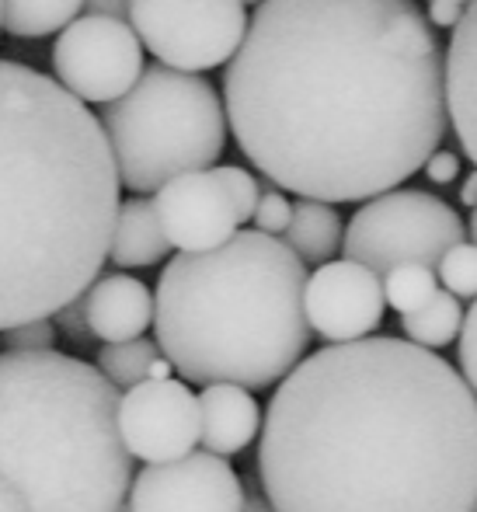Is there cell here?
Here are the masks:
<instances>
[{"label":"cell","mask_w":477,"mask_h":512,"mask_svg":"<svg viewBox=\"0 0 477 512\" xmlns=\"http://www.w3.org/2000/svg\"><path fill=\"white\" fill-rule=\"evenodd\" d=\"M223 108L276 189L370 203L443 143L446 56L415 0H265L227 63Z\"/></svg>","instance_id":"1"},{"label":"cell","mask_w":477,"mask_h":512,"mask_svg":"<svg viewBox=\"0 0 477 512\" xmlns=\"http://www.w3.org/2000/svg\"><path fill=\"white\" fill-rule=\"evenodd\" d=\"M258 478L276 512H474L477 394L415 342L328 345L269 401Z\"/></svg>","instance_id":"2"},{"label":"cell","mask_w":477,"mask_h":512,"mask_svg":"<svg viewBox=\"0 0 477 512\" xmlns=\"http://www.w3.org/2000/svg\"><path fill=\"white\" fill-rule=\"evenodd\" d=\"M101 119L56 77L0 60V335L98 283L119 223Z\"/></svg>","instance_id":"3"},{"label":"cell","mask_w":477,"mask_h":512,"mask_svg":"<svg viewBox=\"0 0 477 512\" xmlns=\"http://www.w3.org/2000/svg\"><path fill=\"white\" fill-rule=\"evenodd\" d=\"M307 265L283 237L237 230L223 248L175 255L157 279L154 342L192 384L265 391L307 352Z\"/></svg>","instance_id":"4"},{"label":"cell","mask_w":477,"mask_h":512,"mask_svg":"<svg viewBox=\"0 0 477 512\" xmlns=\"http://www.w3.org/2000/svg\"><path fill=\"white\" fill-rule=\"evenodd\" d=\"M122 394L63 352H0V478L28 512H126L133 453Z\"/></svg>","instance_id":"5"},{"label":"cell","mask_w":477,"mask_h":512,"mask_svg":"<svg viewBox=\"0 0 477 512\" xmlns=\"http://www.w3.org/2000/svg\"><path fill=\"white\" fill-rule=\"evenodd\" d=\"M122 189L147 196L195 171H213L227 143V108L199 74L147 67L133 91L101 108Z\"/></svg>","instance_id":"6"},{"label":"cell","mask_w":477,"mask_h":512,"mask_svg":"<svg viewBox=\"0 0 477 512\" xmlns=\"http://www.w3.org/2000/svg\"><path fill=\"white\" fill-rule=\"evenodd\" d=\"M464 241L467 227L446 199L422 189H394L352 213L342 255L377 276H390L397 265L439 269V262Z\"/></svg>","instance_id":"7"},{"label":"cell","mask_w":477,"mask_h":512,"mask_svg":"<svg viewBox=\"0 0 477 512\" xmlns=\"http://www.w3.org/2000/svg\"><path fill=\"white\" fill-rule=\"evenodd\" d=\"M129 25L161 67L202 74L234 60L251 21L244 0H133Z\"/></svg>","instance_id":"8"},{"label":"cell","mask_w":477,"mask_h":512,"mask_svg":"<svg viewBox=\"0 0 477 512\" xmlns=\"http://www.w3.org/2000/svg\"><path fill=\"white\" fill-rule=\"evenodd\" d=\"M53 70L60 88L84 105H115L140 84L143 42L129 21L84 14L56 35Z\"/></svg>","instance_id":"9"},{"label":"cell","mask_w":477,"mask_h":512,"mask_svg":"<svg viewBox=\"0 0 477 512\" xmlns=\"http://www.w3.org/2000/svg\"><path fill=\"white\" fill-rule=\"evenodd\" d=\"M122 443L143 464H171L199 443V398L182 380H147L122 394Z\"/></svg>","instance_id":"10"},{"label":"cell","mask_w":477,"mask_h":512,"mask_svg":"<svg viewBox=\"0 0 477 512\" xmlns=\"http://www.w3.org/2000/svg\"><path fill=\"white\" fill-rule=\"evenodd\" d=\"M237 471L216 453H189L171 464H150L136 474L129 512H244Z\"/></svg>","instance_id":"11"},{"label":"cell","mask_w":477,"mask_h":512,"mask_svg":"<svg viewBox=\"0 0 477 512\" xmlns=\"http://www.w3.org/2000/svg\"><path fill=\"white\" fill-rule=\"evenodd\" d=\"M303 307H307L310 331H317L324 342L342 345L363 342L380 328L387 297H383L377 272L349 258H338V262L321 265L307 279Z\"/></svg>","instance_id":"12"},{"label":"cell","mask_w":477,"mask_h":512,"mask_svg":"<svg viewBox=\"0 0 477 512\" xmlns=\"http://www.w3.org/2000/svg\"><path fill=\"white\" fill-rule=\"evenodd\" d=\"M154 206L164 237L182 255H202V251L223 248L241 227L234 203L223 192L216 171H195V175L175 178L157 192Z\"/></svg>","instance_id":"13"},{"label":"cell","mask_w":477,"mask_h":512,"mask_svg":"<svg viewBox=\"0 0 477 512\" xmlns=\"http://www.w3.org/2000/svg\"><path fill=\"white\" fill-rule=\"evenodd\" d=\"M84 297H88L91 331L105 345L143 338V331L154 324V297L140 279L126 276V272L101 276Z\"/></svg>","instance_id":"14"},{"label":"cell","mask_w":477,"mask_h":512,"mask_svg":"<svg viewBox=\"0 0 477 512\" xmlns=\"http://www.w3.org/2000/svg\"><path fill=\"white\" fill-rule=\"evenodd\" d=\"M446 108L460 150L477 168V4L467 7L446 46Z\"/></svg>","instance_id":"15"},{"label":"cell","mask_w":477,"mask_h":512,"mask_svg":"<svg viewBox=\"0 0 477 512\" xmlns=\"http://www.w3.org/2000/svg\"><path fill=\"white\" fill-rule=\"evenodd\" d=\"M262 411L251 391L230 384L202 387L199 394V443L216 457H234L248 450L251 439L262 432Z\"/></svg>","instance_id":"16"},{"label":"cell","mask_w":477,"mask_h":512,"mask_svg":"<svg viewBox=\"0 0 477 512\" xmlns=\"http://www.w3.org/2000/svg\"><path fill=\"white\" fill-rule=\"evenodd\" d=\"M171 251V241L164 237V227L157 220V206L147 196L126 199L119 209V223H115L112 237V265L119 269H150V265L164 262Z\"/></svg>","instance_id":"17"},{"label":"cell","mask_w":477,"mask_h":512,"mask_svg":"<svg viewBox=\"0 0 477 512\" xmlns=\"http://www.w3.org/2000/svg\"><path fill=\"white\" fill-rule=\"evenodd\" d=\"M283 241L300 255L303 265H317V269H321V265H328L345 244L342 216L328 203L300 199V203H293V223H289Z\"/></svg>","instance_id":"18"},{"label":"cell","mask_w":477,"mask_h":512,"mask_svg":"<svg viewBox=\"0 0 477 512\" xmlns=\"http://www.w3.org/2000/svg\"><path fill=\"white\" fill-rule=\"evenodd\" d=\"M88 0H4V32L14 39H42L77 21Z\"/></svg>","instance_id":"19"},{"label":"cell","mask_w":477,"mask_h":512,"mask_svg":"<svg viewBox=\"0 0 477 512\" xmlns=\"http://www.w3.org/2000/svg\"><path fill=\"white\" fill-rule=\"evenodd\" d=\"M464 310H460V300L453 293L439 290L436 297L429 300L425 307H418L415 314L401 317V328L408 335V342L422 345V349H443L450 345L453 338H460L464 331Z\"/></svg>","instance_id":"20"},{"label":"cell","mask_w":477,"mask_h":512,"mask_svg":"<svg viewBox=\"0 0 477 512\" xmlns=\"http://www.w3.org/2000/svg\"><path fill=\"white\" fill-rule=\"evenodd\" d=\"M161 345L150 342V338H133V342H115L101 345L98 349V370L108 384L122 387V391H133V387L147 384L150 366L161 359Z\"/></svg>","instance_id":"21"},{"label":"cell","mask_w":477,"mask_h":512,"mask_svg":"<svg viewBox=\"0 0 477 512\" xmlns=\"http://www.w3.org/2000/svg\"><path fill=\"white\" fill-rule=\"evenodd\" d=\"M439 293V276L429 265H397L390 276H383V297L397 314H415Z\"/></svg>","instance_id":"22"},{"label":"cell","mask_w":477,"mask_h":512,"mask_svg":"<svg viewBox=\"0 0 477 512\" xmlns=\"http://www.w3.org/2000/svg\"><path fill=\"white\" fill-rule=\"evenodd\" d=\"M439 283L457 300H477V244H457L436 269Z\"/></svg>","instance_id":"23"},{"label":"cell","mask_w":477,"mask_h":512,"mask_svg":"<svg viewBox=\"0 0 477 512\" xmlns=\"http://www.w3.org/2000/svg\"><path fill=\"white\" fill-rule=\"evenodd\" d=\"M216 178H220L223 192L230 196V203H234V213L241 223L255 220V209H258V199H262V182H258L251 171L237 168V164H220V168H213Z\"/></svg>","instance_id":"24"},{"label":"cell","mask_w":477,"mask_h":512,"mask_svg":"<svg viewBox=\"0 0 477 512\" xmlns=\"http://www.w3.org/2000/svg\"><path fill=\"white\" fill-rule=\"evenodd\" d=\"M293 223V203L283 196V189L276 185H262V199L255 209V230L269 237H283Z\"/></svg>","instance_id":"25"},{"label":"cell","mask_w":477,"mask_h":512,"mask_svg":"<svg viewBox=\"0 0 477 512\" xmlns=\"http://www.w3.org/2000/svg\"><path fill=\"white\" fill-rule=\"evenodd\" d=\"M53 342H56L53 321H32V324H21V328H11L0 335L4 352H53Z\"/></svg>","instance_id":"26"},{"label":"cell","mask_w":477,"mask_h":512,"mask_svg":"<svg viewBox=\"0 0 477 512\" xmlns=\"http://www.w3.org/2000/svg\"><path fill=\"white\" fill-rule=\"evenodd\" d=\"M53 324H56V331L74 345H88L91 338H95L91 321H88V297H77L74 304L63 307L60 314L53 317Z\"/></svg>","instance_id":"27"},{"label":"cell","mask_w":477,"mask_h":512,"mask_svg":"<svg viewBox=\"0 0 477 512\" xmlns=\"http://www.w3.org/2000/svg\"><path fill=\"white\" fill-rule=\"evenodd\" d=\"M457 359H460V370H464V380L477 394V300L464 317V331H460V342H457Z\"/></svg>","instance_id":"28"},{"label":"cell","mask_w":477,"mask_h":512,"mask_svg":"<svg viewBox=\"0 0 477 512\" xmlns=\"http://www.w3.org/2000/svg\"><path fill=\"white\" fill-rule=\"evenodd\" d=\"M422 171H425V178H429L432 185H450L453 178L460 175V157L453 154V150H436Z\"/></svg>","instance_id":"29"},{"label":"cell","mask_w":477,"mask_h":512,"mask_svg":"<svg viewBox=\"0 0 477 512\" xmlns=\"http://www.w3.org/2000/svg\"><path fill=\"white\" fill-rule=\"evenodd\" d=\"M467 7L464 4H450V0H429V11H425V18H429V25L436 28H457L460 21H464Z\"/></svg>","instance_id":"30"},{"label":"cell","mask_w":477,"mask_h":512,"mask_svg":"<svg viewBox=\"0 0 477 512\" xmlns=\"http://www.w3.org/2000/svg\"><path fill=\"white\" fill-rule=\"evenodd\" d=\"M129 4H133V0H88V4H84V11L98 14V18L129 21Z\"/></svg>","instance_id":"31"},{"label":"cell","mask_w":477,"mask_h":512,"mask_svg":"<svg viewBox=\"0 0 477 512\" xmlns=\"http://www.w3.org/2000/svg\"><path fill=\"white\" fill-rule=\"evenodd\" d=\"M0 512H28L21 492L7 478H0Z\"/></svg>","instance_id":"32"},{"label":"cell","mask_w":477,"mask_h":512,"mask_svg":"<svg viewBox=\"0 0 477 512\" xmlns=\"http://www.w3.org/2000/svg\"><path fill=\"white\" fill-rule=\"evenodd\" d=\"M460 203L477 209V168L464 178V189H460Z\"/></svg>","instance_id":"33"},{"label":"cell","mask_w":477,"mask_h":512,"mask_svg":"<svg viewBox=\"0 0 477 512\" xmlns=\"http://www.w3.org/2000/svg\"><path fill=\"white\" fill-rule=\"evenodd\" d=\"M171 370H175V366H171V359L161 356L154 366H150V380H171Z\"/></svg>","instance_id":"34"},{"label":"cell","mask_w":477,"mask_h":512,"mask_svg":"<svg viewBox=\"0 0 477 512\" xmlns=\"http://www.w3.org/2000/svg\"><path fill=\"white\" fill-rule=\"evenodd\" d=\"M244 512H276V509H272V502L265 499V495H248V502H244Z\"/></svg>","instance_id":"35"},{"label":"cell","mask_w":477,"mask_h":512,"mask_svg":"<svg viewBox=\"0 0 477 512\" xmlns=\"http://www.w3.org/2000/svg\"><path fill=\"white\" fill-rule=\"evenodd\" d=\"M467 230H471V237H474V244H477V209H474V216H471V227H467Z\"/></svg>","instance_id":"36"},{"label":"cell","mask_w":477,"mask_h":512,"mask_svg":"<svg viewBox=\"0 0 477 512\" xmlns=\"http://www.w3.org/2000/svg\"><path fill=\"white\" fill-rule=\"evenodd\" d=\"M450 4H464V7H471V4H477V0H450Z\"/></svg>","instance_id":"37"},{"label":"cell","mask_w":477,"mask_h":512,"mask_svg":"<svg viewBox=\"0 0 477 512\" xmlns=\"http://www.w3.org/2000/svg\"><path fill=\"white\" fill-rule=\"evenodd\" d=\"M0 28H4V0H0Z\"/></svg>","instance_id":"38"},{"label":"cell","mask_w":477,"mask_h":512,"mask_svg":"<svg viewBox=\"0 0 477 512\" xmlns=\"http://www.w3.org/2000/svg\"><path fill=\"white\" fill-rule=\"evenodd\" d=\"M244 4H258V7H262V4H265V0H244Z\"/></svg>","instance_id":"39"},{"label":"cell","mask_w":477,"mask_h":512,"mask_svg":"<svg viewBox=\"0 0 477 512\" xmlns=\"http://www.w3.org/2000/svg\"><path fill=\"white\" fill-rule=\"evenodd\" d=\"M474 512H477V509H474Z\"/></svg>","instance_id":"40"}]
</instances>
